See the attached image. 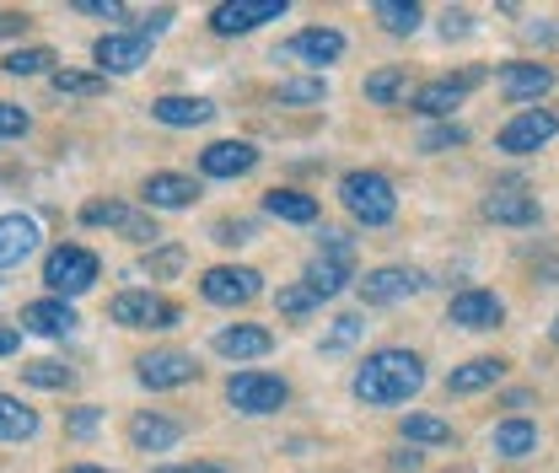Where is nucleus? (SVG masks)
<instances>
[{
    "instance_id": "nucleus-1",
    "label": "nucleus",
    "mask_w": 559,
    "mask_h": 473,
    "mask_svg": "<svg viewBox=\"0 0 559 473\" xmlns=\"http://www.w3.org/2000/svg\"><path fill=\"white\" fill-rule=\"evenodd\" d=\"M419 388H425V366L409 350H377L366 355V366L355 371V399L360 404H409Z\"/></svg>"
},
{
    "instance_id": "nucleus-2",
    "label": "nucleus",
    "mask_w": 559,
    "mask_h": 473,
    "mask_svg": "<svg viewBox=\"0 0 559 473\" xmlns=\"http://www.w3.org/2000/svg\"><path fill=\"white\" fill-rule=\"evenodd\" d=\"M340 200H345V210L355 221H366V226H388V221L399 215V194H393V184H388L382 173H345Z\"/></svg>"
},
{
    "instance_id": "nucleus-3",
    "label": "nucleus",
    "mask_w": 559,
    "mask_h": 473,
    "mask_svg": "<svg viewBox=\"0 0 559 473\" xmlns=\"http://www.w3.org/2000/svg\"><path fill=\"white\" fill-rule=\"evenodd\" d=\"M44 280H49L55 301L60 296H81V291L97 285V253H86V248H55L49 264H44Z\"/></svg>"
},
{
    "instance_id": "nucleus-4",
    "label": "nucleus",
    "mask_w": 559,
    "mask_h": 473,
    "mask_svg": "<svg viewBox=\"0 0 559 473\" xmlns=\"http://www.w3.org/2000/svg\"><path fill=\"white\" fill-rule=\"evenodd\" d=\"M226 399L242 409V414H275L285 399H290V388L270 377V371H237L231 382H226Z\"/></svg>"
},
{
    "instance_id": "nucleus-5",
    "label": "nucleus",
    "mask_w": 559,
    "mask_h": 473,
    "mask_svg": "<svg viewBox=\"0 0 559 473\" xmlns=\"http://www.w3.org/2000/svg\"><path fill=\"white\" fill-rule=\"evenodd\" d=\"M280 16H285V0H226V5L210 11V27L221 38H237V33H253V27L280 22Z\"/></svg>"
},
{
    "instance_id": "nucleus-6",
    "label": "nucleus",
    "mask_w": 559,
    "mask_h": 473,
    "mask_svg": "<svg viewBox=\"0 0 559 473\" xmlns=\"http://www.w3.org/2000/svg\"><path fill=\"white\" fill-rule=\"evenodd\" d=\"M559 135V119L549 114V108H527V114H516L506 130H500V151L506 156H527V151H538V145H549V140Z\"/></svg>"
},
{
    "instance_id": "nucleus-7",
    "label": "nucleus",
    "mask_w": 559,
    "mask_h": 473,
    "mask_svg": "<svg viewBox=\"0 0 559 473\" xmlns=\"http://www.w3.org/2000/svg\"><path fill=\"white\" fill-rule=\"evenodd\" d=\"M97 70H103V81L108 75H130V70H140L145 60H151V38L145 33H108V38H97Z\"/></svg>"
},
{
    "instance_id": "nucleus-8",
    "label": "nucleus",
    "mask_w": 559,
    "mask_h": 473,
    "mask_svg": "<svg viewBox=\"0 0 559 473\" xmlns=\"http://www.w3.org/2000/svg\"><path fill=\"white\" fill-rule=\"evenodd\" d=\"M114 323H124V329H173L178 323V307H167L162 296H151V291H124V296H114Z\"/></svg>"
},
{
    "instance_id": "nucleus-9",
    "label": "nucleus",
    "mask_w": 559,
    "mask_h": 473,
    "mask_svg": "<svg viewBox=\"0 0 559 473\" xmlns=\"http://www.w3.org/2000/svg\"><path fill=\"white\" fill-rule=\"evenodd\" d=\"M323 237H329V253L307 264V291H312L318 301H323V296H340L349 285V243L340 232H323Z\"/></svg>"
},
{
    "instance_id": "nucleus-10",
    "label": "nucleus",
    "mask_w": 559,
    "mask_h": 473,
    "mask_svg": "<svg viewBox=\"0 0 559 473\" xmlns=\"http://www.w3.org/2000/svg\"><path fill=\"white\" fill-rule=\"evenodd\" d=\"M194 355H183V350H151L145 360H140V382L145 388H183V382H194Z\"/></svg>"
},
{
    "instance_id": "nucleus-11",
    "label": "nucleus",
    "mask_w": 559,
    "mask_h": 473,
    "mask_svg": "<svg viewBox=\"0 0 559 473\" xmlns=\"http://www.w3.org/2000/svg\"><path fill=\"white\" fill-rule=\"evenodd\" d=\"M485 75L479 70H463V75H447V81H430V86H419L415 92V108L419 114H430V119H441V114H452L474 86H479Z\"/></svg>"
},
{
    "instance_id": "nucleus-12",
    "label": "nucleus",
    "mask_w": 559,
    "mask_h": 473,
    "mask_svg": "<svg viewBox=\"0 0 559 473\" xmlns=\"http://www.w3.org/2000/svg\"><path fill=\"white\" fill-rule=\"evenodd\" d=\"M200 291H205V301H215V307H242V301L259 296V274L221 264V270H210L205 280H200Z\"/></svg>"
},
{
    "instance_id": "nucleus-13",
    "label": "nucleus",
    "mask_w": 559,
    "mask_h": 473,
    "mask_svg": "<svg viewBox=\"0 0 559 473\" xmlns=\"http://www.w3.org/2000/svg\"><path fill=\"white\" fill-rule=\"evenodd\" d=\"M200 167H205V178H242V173L259 167V151L248 140H215L200 156Z\"/></svg>"
},
{
    "instance_id": "nucleus-14",
    "label": "nucleus",
    "mask_w": 559,
    "mask_h": 473,
    "mask_svg": "<svg viewBox=\"0 0 559 473\" xmlns=\"http://www.w3.org/2000/svg\"><path fill=\"white\" fill-rule=\"evenodd\" d=\"M38 253V221L33 215H0V270H11V264H22V259H33Z\"/></svg>"
},
{
    "instance_id": "nucleus-15",
    "label": "nucleus",
    "mask_w": 559,
    "mask_h": 473,
    "mask_svg": "<svg viewBox=\"0 0 559 473\" xmlns=\"http://www.w3.org/2000/svg\"><path fill=\"white\" fill-rule=\"evenodd\" d=\"M419 285H425V280H419L415 270H377L360 280V296H366L371 307H393V301H409Z\"/></svg>"
},
{
    "instance_id": "nucleus-16",
    "label": "nucleus",
    "mask_w": 559,
    "mask_h": 473,
    "mask_svg": "<svg viewBox=\"0 0 559 473\" xmlns=\"http://www.w3.org/2000/svg\"><path fill=\"white\" fill-rule=\"evenodd\" d=\"M555 86V70L549 66H527V60H511V66H500V92L506 97H516V103H527V97H544Z\"/></svg>"
},
{
    "instance_id": "nucleus-17",
    "label": "nucleus",
    "mask_w": 559,
    "mask_h": 473,
    "mask_svg": "<svg viewBox=\"0 0 559 473\" xmlns=\"http://www.w3.org/2000/svg\"><path fill=\"white\" fill-rule=\"evenodd\" d=\"M285 55H296V60H307V66H334V60L345 55V38H340L334 27H307V33H296V38L285 44Z\"/></svg>"
},
{
    "instance_id": "nucleus-18",
    "label": "nucleus",
    "mask_w": 559,
    "mask_h": 473,
    "mask_svg": "<svg viewBox=\"0 0 559 473\" xmlns=\"http://www.w3.org/2000/svg\"><path fill=\"white\" fill-rule=\"evenodd\" d=\"M500 318H506V307H500V296H489V291L452 296V323H463V329H500Z\"/></svg>"
},
{
    "instance_id": "nucleus-19",
    "label": "nucleus",
    "mask_w": 559,
    "mask_h": 473,
    "mask_svg": "<svg viewBox=\"0 0 559 473\" xmlns=\"http://www.w3.org/2000/svg\"><path fill=\"white\" fill-rule=\"evenodd\" d=\"M194 200H200V184L183 178V173H151L145 178V204H156V210H183Z\"/></svg>"
},
{
    "instance_id": "nucleus-20",
    "label": "nucleus",
    "mask_w": 559,
    "mask_h": 473,
    "mask_svg": "<svg viewBox=\"0 0 559 473\" xmlns=\"http://www.w3.org/2000/svg\"><path fill=\"white\" fill-rule=\"evenodd\" d=\"M81 221L86 226H124L130 237H140V243H151L156 237V226H145L130 204H119V200H92L86 210H81Z\"/></svg>"
},
{
    "instance_id": "nucleus-21",
    "label": "nucleus",
    "mask_w": 559,
    "mask_h": 473,
    "mask_svg": "<svg viewBox=\"0 0 559 473\" xmlns=\"http://www.w3.org/2000/svg\"><path fill=\"white\" fill-rule=\"evenodd\" d=\"M215 350H221L226 360H253V355H270L275 339L264 334V329H253V323H231V329L215 334Z\"/></svg>"
},
{
    "instance_id": "nucleus-22",
    "label": "nucleus",
    "mask_w": 559,
    "mask_h": 473,
    "mask_svg": "<svg viewBox=\"0 0 559 473\" xmlns=\"http://www.w3.org/2000/svg\"><path fill=\"white\" fill-rule=\"evenodd\" d=\"M130 441H135L140 452H167V447L183 441V425L178 419H162V414H135L130 419Z\"/></svg>"
},
{
    "instance_id": "nucleus-23",
    "label": "nucleus",
    "mask_w": 559,
    "mask_h": 473,
    "mask_svg": "<svg viewBox=\"0 0 559 473\" xmlns=\"http://www.w3.org/2000/svg\"><path fill=\"white\" fill-rule=\"evenodd\" d=\"M210 114L215 108H210L205 97H156L151 103V119L156 125H173V130H194V125H205Z\"/></svg>"
},
{
    "instance_id": "nucleus-24",
    "label": "nucleus",
    "mask_w": 559,
    "mask_h": 473,
    "mask_svg": "<svg viewBox=\"0 0 559 473\" xmlns=\"http://www.w3.org/2000/svg\"><path fill=\"white\" fill-rule=\"evenodd\" d=\"M22 329H33V334H49L60 339L75 329V312H70V301H33V307H22Z\"/></svg>"
},
{
    "instance_id": "nucleus-25",
    "label": "nucleus",
    "mask_w": 559,
    "mask_h": 473,
    "mask_svg": "<svg viewBox=\"0 0 559 473\" xmlns=\"http://www.w3.org/2000/svg\"><path fill=\"white\" fill-rule=\"evenodd\" d=\"M485 215L489 221H500V226H533V221H538V200H533V194H511V189H500V194H489L485 200Z\"/></svg>"
},
{
    "instance_id": "nucleus-26",
    "label": "nucleus",
    "mask_w": 559,
    "mask_h": 473,
    "mask_svg": "<svg viewBox=\"0 0 559 473\" xmlns=\"http://www.w3.org/2000/svg\"><path fill=\"white\" fill-rule=\"evenodd\" d=\"M500 377H506V360L479 355V360H468V366H457V371L447 377V393H479V388L500 382Z\"/></svg>"
},
{
    "instance_id": "nucleus-27",
    "label": "nucleus",
    "mask_w": 559,
    "mask_h": 473,
    "mask_svg": "<svg viewBox=\"0 0 559 473\" xmlns=\"http://www.w3.org/2000/svg\"><path fill=\"white\" fill-rule=\"evenodd\" d=\"M264 210H270L275 221H296V226L318 221V200H312V194H296V189H275V194H264Z\"/></svg>"
},
{
    "instance_id": "nucleus-28",
    "label": "nucleus",
    "mask_w": 559,
    "mask_h": 473,
    "mask_svg": "<svg viewBox=\"0 0 559 473\" xmlns=\"http://www.w3.org/2000/svg\"><path fill=\"white\" fill-rule=\"evenodd\" d=\"M27 436H38V414L16 404L11 393H0V441H27Z\"/></svg>"
},
{
    "instance_id": "nucleus-29",
    "label": "nucleus",
    "mask_w": 559,
    "mask_h": 473,
    "mask_svg": "<svg viewBox=\"0 0 559 473\" xmlns=\"http://www.w3.org/2000/svg\"><path fill=\"white\" fill-rule=\"evenodd\" d=\"M533 447H538V425H527V419H506L495 430V452L500 458H527Z\"/></svg>"
},
{
    "instance_id": "nucleus-30",
    "label": "nucleus",
    "mask_w": 559,
    "mask_h": 473,
    "mask_svg": "<svg viewBox=\"0 0 559 473\" xmlns=\"http://www.w3.org/2000/svg\"><path fill=\"white\" fill-rule=\"evenodd\" d=\"M22 382L49 388V393H66L70 382H75V371H70V366H60V360H27V366H22Z\"/></svg>"
},
{
    "instance_id": "nucleus-31",
    "label": "nucleus",
    "mask_w": 559,
    "mask_h": 473,
    "mask_svg": "<svg viewBox=\"0 0 559 473\" xmlns=\"http://www.w3.org/2000/svg\"><path fill=\"white\" fill-rule=\"evenodd\" d=\"M49 86H55L60 97H97V92H108V81H103V75H86V70H55Z\"/></svg>"
},
{
    "instance_id": "nucleus-32",
    "label": "nucleus",
    "mask_w": 559,
    "mask_h": 473,
    "mask_svg": "<svg viewBox=\"0 0 559 473\" xmlns=\"http://www.w3.org/2000/svg\"><path fill=\"white\" fill-rule=\"evenodd\" d=\"M404 436L419 441V447H447V441H452V425L436 419V414H409V419H404Z\"/></svg>"
},
{
    "instance_id": "nucleus-33",
    "label": "nucleus",
    "mask_w": 559,
    "mask_h": 473,
    "mask_svg": "<svg viewBox=\"0 0 559 473\" xmlns=\"http://www.w3.org/2000/svg\"><path fill=\"white\" fill-rule=\"evenodd\" d=\"M377 22H382L388 33H415L419 27V5L415 0H409V5H404V0H377Z\"/></svg>"
},
{
    "instance_id": "nucleus-34",
    "label": "nucleus",
    "mask_w": 559,
    "mask_h": 473,
    "mask_svg": "<svg viewBox=\"0 0 559 473\" xmlns=\"http://www.w3.org/2000/svg\"><path fill=\"white\" fill-rule=\"evenodd\" d=\"M404 86H409L404 70H377V75H366V97H371V103H399Z\"/></svg>"
},
{
    "instance_id": "nucleus-35",
    "label": "nucleus",
    "mask_w": 559,
    "mask_h": 473,
    "mask_svg": "<svg viewBox=\"0 0 559 473\" xmlns=\"http://www.w3.org/2000/svg\"><path fill=\"white\" fill-rule=\"evenodd\" d=\"M49 66H55V49H16V55L5 60L11 75H44Z\"/></svg>"
},
{
    "instance_id": "nucleus-36",
    "label": "nucleus",
    "mask_w": 559,
    "mask_h": 473,
    "mask_svg": "<svg viewBox=\"0 0 559 473\" xmlns=\"http://www.w3.org/2000/svg\"><path fill=\"white\" fill-rule=\"evenodd\" d=\"M360 334H366V323H360V318H340V323L323 334V350H349Z\"/></svg>"
},
{
    "instance_id": "nucleus-37",
    "label": "nucleus",
    "mask_w": 559,
    "mask_h": 473,
    "mask_svg": "<svg viewBox=\"0 0 559 473\" xmlns=\"http://www.w3.org/2000/svg\"><path fill=\"white\" fill-rule=\"evenodd\" d=\"M323 97V81H285L280 86V103H318Z\"/></svg>"
},
{
    "instance_id": "nucleus-38",
    "label": "nucleus",
    "mask_w": 559,
    "mask_h": 473,
    "mask_svg": "<svg viewBox=\"0 0 559 473\" xmlns=\"http://www.w3.org/2000/svg\"><path fill=\"white\" fill-rule=\"evenodd\" d=\"M275 301H280V312H307V307H318V296H312L307 285H285Z\"/></svg>"
},
{
    "instance_id": "nucleus-39",
    "label": "nucleus",
    "mask_w": 559,
    "mask_h": 473,
    "mask_svg": "<svg viewBox=\"0 0 559 473\" xmlns=\"http://www.w3.org/2000/svg\"><path fill=\"white\" fill-rule=\"evenodd\" d=\"M463 130H457V125H441V130H430V135L419 140V151H447V145H463Z\"/></svg>"
},
{
    "instance_id": "nucleus-40",
    "label": "nucleus",
    "mask_w": 559,
    "mask_h": 473,
    "mask_svg": "<svg viewBox=\"0 0 559 473\" xmlns=\"http://www.w3.org/2000/svg\"><path fill=\"white\" fill-rule=\"evenodd\" d=\"M27 125H33V119H27L16 103H0V135H27Z\"/></svg>"
},
{
    "instance_id": "nucleus-41",
    "label": "nucleus",
    "mask_w": 559,
    "mask_h": 473,
    "mask_svg": "<svg viewBox=\"0 0 559 473\" xmlns=\"http://www.w3.org/2000/svg\"><path fill=\"white\" fill-rule=\"evenodd\" d=\"M97 419H103V414H97L92 404L75 409V414H70V436H92V430H97Z\"/></svg>"
},
{
    "instance_id": "nucleus-42",
    "label": "nucleus",
    "mask_w": 559,
    "mask_h": 473,
    "mask_svg": "<svg viewBox=\"0 0 559 473\" xmlns=\"http://www.w3.org/2000/svg\"><path fill=\"white\" fill-rule=\"evenodd\" d=\"M75 11H86V16H124L119 0H75Z\"/></svg>"
},
{
    "instance_id": "nucleus-43",
    "label": "nucleus",
    "mask_w": 559,
    "mask_h": 473,
    "mask_svg": "<svg viewBox=\"0 0 559 473\" xmlns=\"http://www.w3.org/2000/svg\"><path fill=\"white\" fill-rule=\"evenodd\" d=\"M248 237H253V226H248V221H237V226H231V221H221V226H215V243H248Z\"/></svg>"
},
{
    "instance_id": "nucleus-44",
    "label": "nucleus",
    "mask_w": 559,
    "mask_h": 473,
    "mask_svg": "<svg viewBox=\"0 0 559 473\" xmlns=\"http://www.w3.org/2000/svg\"><path fill=\"white\" fill-rule=\"evenodd\" d=\"M441 38H468V16H463V11H447V22H441Z\"/></svg>"
},
{
    "instance_id": "nucleus-45",
    "label": "nucleus",
    "mask_w": 559,
    "mask_h": 473,
    "mask_svg": "<svg viewBox=\"0 0 559 473\" xmlns=\"http://www.w3.org/2000/svg\"><path fill=\"white\" fill-rule=\"evenodd\" d=\"M22 27H27L22 11H0V38H11V33H22Z\"/></svg>"
},
{
    "instance_id": "nucleus-46",
    "label": "nucleus",
    "mask_w": 559,
    "mask_h": 473,
    "mask_svg": "<svg viewBox=\"0 0 559 473\" xmlns=\"http://www.w3.org/2000/svg\"><path fill=\"white\" fill-rule=\"evenodd\" d=\"M178 264H183V253H178V248H167V253H156V259H151V270H178Z\"/></svg>"
},
{
    "instance_id": "nucleus-47",
    "label": "nucleus",
    "mask_w": 559,
    "mask_h": 473,
    "mask_svg": "<svg viewBox=\"0 0 559 473\" xmlns=\"http://www.w3.org/2000/svg\"><path fill=\"white\" fill-rule=\"evenodd\" d=\"M151 473H226L221 463H183V469H151Z\"/></svg>"
},
{
    "instance_id": "nucleus-48",
    "label": "nucleus",
    "mask_w": 559,
    "mask_h": 473,
    "mask_svg": "<svg viewBox=\"0 0 559 473\" xmlns=\"http://www.w3.org/2000/svg\"><path fill=\"white\" fill-rule=\"evenodd\" d=\"M16 344H22L16 329H0V355H16Z\"/></svg>"
},
{
    "instance_id": "nucleus-49",
    "label": "nucleus",
    "mask_w": 559,
    "mask_h": 473,
    "mask_svg": "<svg viewBox=\"0 0 559 473\" xmlns=\"http://www.w3.org/2000/svg\"><path fill=\"white\" fill-rule=\"evenodd\" d=\"M66 473H108V469H66Z\"/></svg>"
},
{
    "instance_id": "nucleus-50",
    "label": "nucleus",
    "mask_w": 559,
    "mask_h": 473,
    "mask_svg": "<svg viewBox=\"0 0 559 473\" xmlns=\"http://www.w3.org/2000/svg\"><path fill=\"white\" fill-rule=\"evenodd\" d=\"M555 339H559V318H555Z\"/></svg>"
}]
</instances>
